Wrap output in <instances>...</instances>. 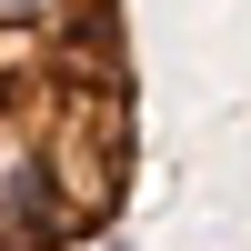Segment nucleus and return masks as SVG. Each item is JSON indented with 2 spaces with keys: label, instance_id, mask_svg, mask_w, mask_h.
Returning a JSON list of instances; mask_svg holds the SVG:
<instances>
[{
  "label": "nucleus",
  "instance_id": "nucleus-1",
  "mask_svg": "<svg viewBox=\"0 0 251 251\" xmlns=\"http://www.w3.org/2000/svg\"><path fill=\"white\" fill-rule=\"evenodd\" d=\"M141 161L121 0H0V251H80Z\"/></svg>",
  "mask_w": 251,
  "mask_h": 251
}]
</instances>
